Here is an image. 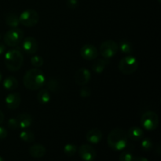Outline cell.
Instances as JSON below:
<instances>
[{
	"instance_id": "cell-1",
	"label": "cell",
	"mask_w": 161,
	"mask_h": 161,
	"mask_svg": "<svg viewBox=\"0 0 161 161\" xmlns=\"http://www.w3.org/2000/svg\"><path fill=\"white\" fill-rule=\"evenodd\" d=\"M46 83L43 72L38 68H33L27 71L23 78V83L25 88L31 91L41 89Z\"/></svg>"
},
{
	"instance_id": "cell-2",
	"label": "cell",
	"mask_w": 161,
	"mask_h": 161,
	"mask_svg": "<svg viewBox=\"0 0 161 161\" xmlns=\"http://www.w3.org/2000/svg\"><path fill=\"white\" fill-rule=\"evenodd\" d=\"M108 146L115 151H122L128 146L127 132L122 128H115L109 132L107 137Z\"/></svg>"
},
{
	"instance_id": "cell-3",
	"label": "cell",
	"mask_w": 161,
	"mask_h": 161,
	"mask_svg": "<svg viewBox=\"0 0 161 161\" xmlns=\"http://www.w3.org/2000/svg\"><path fill=\"white\" fill-rule=\"evenodd\" d=\"M4 63L6 69L10 72H17L21 69L24 57L18 49H12L5 53Z\"/></svg>"
},
{
	"instance_id": "cell-4",
	"label": "cell",
	"mask_w": 161,
	"mask_h": 161,
	"mask_svg": "<svg viewBox=\"0 0 161 161\" xmlns=\"http://www.w3.org/2000/svg\"><path fill=\"white\" fill-rule=\"evenodd\" d=\"M119 70L124 75H131L135 73L138 68V62L136 58L132 55H127L121 58L118 64Z\"/></svg>"
},
{
	"instance_id": "cell-5",
	"label": "cell",
	"mask_w": 161,
	"mask_h": 161,
	"mask_svg": "<svg viewBox=\"0 0 161 161\" xmlns=\"http://www.w3.org/2000/svg\"><path fill=\"white\" fill-rule=\"evenodd\" d=\"M140 124L142 126L144 130H148V131L155 130L160 124L158 115L153 111L145 112L141 116Z\"/></svg>"
},
{
	"instance_id": "cell-6",
	"label": "cell",
	"mask_w": 161,
	"mask_h": 161,
	"mask_svg": "<svg viewBox=\"0 0 161 161\" xmlns=\"http://www.w3.org/2000/svg\"><path fill=\"white\" fill-rule=\"evenodd\" d=\"M24 39V31L20 28H14L7 31L4 35V42L6 46L10 47H17L22 42Z\"/></svg>"
},
{
	"instance_id": "cell-7",
	"label": "cell",
	"mask_w": 161,
	"mask_h": 161,
	"mask_svg": "<svg viewBox=\"0 0 161 161\" xmlns=\"http://www.w3.org/2000/svg\"><path fill=\"white\" fill-rule=\"evenodd\" d=\"M20 23L27 28L34 27L39 23V15L35 9H28L24 10L19 16Z\"/></svg>"
},
{
	"instance_id": "cell-8",
	"label": "cell",
	"mask_w": 161,
	"mask_h": 161,
	"mask_svg": "<svg viewBox=\"0 0 161 161\" xmlns=\"http://www.w3.org/2000/svg\"><path fill=\"white\" fill-rule=\"evenodd\" d=\"M119 48H118V44L113 39H108L105 40L101 44L100 48H99V52L100 54L104 58H113L117 53Z\"/></svg>"
},
{
	"instance_id": "cell-9",
	"label": "cell",
	"mask_w": 161,
	"mask_h": 161,
	"mask_svg": "<svg viewBox=\"0 0 161 161\" xmlns=\"http://www.w3.org/2000/svg\"><path fill=\"white\" fill-rule=\"evenodd\" d=\"M79 156L83 161H94L95 160L97 153L92 146L83 144L80 146L78 149Z\"/></svg>"
},
{
	"instance_id": "cell-10",
	"label": "cell",
	"mask_w": 161,
	"mask_h": 161,
	"mask_svg": "<svg viewBox=\"0 0 161 161\" xmlns=\"http://www.w3.org/2000/svg\"><path fill=\"white\" fill-rule=\"evenodd\" d=\"M21 47L22 50L27 54L32 55L37 52L38 49H39V43L34 37L28 36V37L23 39L21 42Z\"/></svg>"
},
{
	"instance_id": "cell-11",
	"label": "cell",
	"mask_w": 161,
	"mask_h": 161,
	"mask_svg": "<svg viewBox=\"0 0 161 161\" xmlns=\"http://www.w3.org/2000/svg\"><path fill=\"white\" fill-rule=\"evenodd\" d=\"M91 78V72L86 68H80L74 75V80L78 86H85L89 83Z\"/></svg>"
},
{
	"instance_id": "cell-12",
	"label": "cell",
	"mask_w": 161,
	"mask_h": 161,
	"mask_svg": "<svg viewBox=\"0 0 161 161\" xmlns=\"http://www.w3.org/2000/svg\"><path fill=\"white\" fill-rule=\"evenodd\" d=\"M80 56L86 61H94L98 56V50L92 44H86L80 49Z\"/></svg>"
},
{
	"instance_id": "cell-13",
	"label": "cell",
	"mask_w": 161,
	"mask_h": 161,
	"mask_svg": "<svg viewBox=\"0 0 161 161\" xmlns=\"http://www.w3.org/2000/svg\"><path fill=\"white\" fill-rule=\"evenodd\" d=\"M6 105L9 109L15 110L19 108L21 103V97L19 93H10L5 99Z\"/></svg>"
},
{
	"instance_id": "cell-14",
	"label": "cell",
	"mask_w": 161,
	"mask_h": 161,
	"mask_svg": "<svg viewBox=\"0 0 161 161\" xmlns=\"http://www.w3.org/2000/svg\"><path fill=\"white\" fill-rule=\"evenodd\" d=\"M86 141L91 144H97L102 139V132L97 128H93L86 134Z\"/></svg>"
},
{
	"instance_id": "cell-15",
	"label": "cell",
	"mask_w": 161,
	"mask_h": 161,
	"mask_svg": "<svg viewBox=\"0 0 161 161\" xmlns=\"http://www.w3.org/2000/svg\"><path fill=\"white\" fill-rule=\"evenodd\" d=\"M46 152H47L46 148L42 145L39 144V143H36V144L32 145L31 146H30L29 149H28V153L31 155V157L36 159L43 157L45 156Z\"/></svg>"
},
{
	"instance_id": "cell-16",
	"label": "cell",
	"mask_w": 161,
	"mask_h": 161,
	"mask_svg": "<svg viewBox=\"0 0 161 161\" xmlns=\"http://www.w3.org/2000/svg\"><path fill=\"white\" fill-rule=\"evenodd\" d=\"M17 120L18 123L19 128L27 129L32 124L33 118L31 115L28 113H21L17 116Z\"/></svg>"
},
{
	"instance_id": "cell-17",
	"label": "cell",
	"mask_w": 161,
	"mask_h": 161,
	"mask_svg": "<svg viewBox=\"0 0 161 161\" xmlns=\"http://www.w3.org/2000/svg\"><path fill=\"white\" fill-rule=\"evenodd\" d=\"M127 135L128 138L132 141H139L144 137V131L143 129L138 127H131L127 130Z\"/></svg>"
},
{
	"instance_id": "cell-18",
	"label": "cell",
	"mask_w": 161,
	"mask_h": 161,
	"mask_svg": "<svg viewBox=\"0 0 161 161\" xmlns=\"http://www.w3.org/2000/svg\"><path fill=\"white\" fill-rule=\"evenodd\" d=\"M108 64H109V60L107 59V58L97 59L95 61H94V63L92 64V70L95 73L100 74L103 72V71L108 65Z\"/></svg>"
},
{
	"instance_id": "cell-19",
	"label": "cell",
	"mask_w": 161,
	"mask_h": 161,
	"mask_svg": "<svg viewBox=\"0 0 161 161\" xmlns=\"http://www.w3.org/2000/svg\"><path fill=\"white\" fill-rule=\"evenodd\" d=\"M5 21H6V25L12 28H17L20 24L19 16H17L16 14H14V13H9V14H6V17H5Z\"/></svg>"
},
{
	"instance_id": "cell-20",
	"label": "cell",
	"mask_w": 161,
	"mask_h": 161,
	"mask_svg": "<svg viewBox=\"0 0 161 161\" xmlns=\"http://www.w3.org/2000/svg\"><path fill=\"white\" fill-rule=\"evenodd\" d=\"M3 87L8 91H14L18 86V81L14 76H9L3 80Z\"/></svg>"
},
{
	"instance_id": "cell-21",
	"label": "cell",
	"mask_w": 161,
	"mask_h": 161,
	"mask_svg": "<svg viewBox=\"0 0 161 161\" xmlns=\"http://www.w3.org/2000/svg\"><path fill=\"white\" fill-rule=\"evenodd\" d=\"M37 101L41 105H47L50 101V93L47 89H42L37 94Z\"/></svg>"
},
{
	"instance_id": "cell-22",
	"label": "cell",
	"mask_w": 161,
	"mask_h": 161,
	"mask_svg": "<svg viewBox=\"0 0 161 161\" xmlns=\"http://www.w3.org/2000/svg\"><path fill=\"white\" fill-rule=\"evenodd\" d=\"M118 48L123 53L127 55L130 54L132 53V50H133L131 42L128 40H126V39L119 41V44H118Z\"/></svg>"
},
{
	"instance_id": "cell-23",
	"label": "cell",
	"mask_w": 161,
	"mask_h": 161,
	"mask_svg": "<svg viewBox=\"0 0 161 161\" xmlns=\"http://www.w3.org/2000/svg\"><path fill=\"white\" fill-rule=\"evenodd\" d=\"M60 82L55 78H50L47 83V87L50 92L58 93L60 91Z\"/></svg>"
},
{
	"instance_id": "cell-24",
	"label": "cell",
	"mask_w": 161,
	"mask_h": 161,
	"mask_svg": "<svg viewBox=\"0 0 161 161\" xmlns=\"http://www.w3.org/2000/svg\"><path fill=\"white\" fill-rule=\"evenodd\" d=\"M20 138L25 142L31 143L35 141V135L31 130L23 129L20 133Z\"/></svg>"
},
{
	"instance_id": "cell-25",
	"label": "cell",
	"mask_w": 161,
	"mask_h": 161,
	"mask_svg": "<svg viewBox=\"0 0 161 161\" xmlns=\"http://www.w3.org/2000/svg\"><path fill=\"white\" fill-rule=\"evenodd\" d=\"M77 146L75 145L72 144V143H69V144H66L65 146H64V149H63V151H64V154L68 157H73L77 152Z\"/></svg>"
},
{
	"instance_id": "cell-26",
	"label": "cell",
	"mask_w": 161,
	"mask_h": 161,
	"mask_svg": "<svg viewBox=\"0 0 161 161\" xmlns=\"http://www.w3.org/2000/svg\"><path fill=\"white\" fill-rule=\"evenodd\" d=\"M30 62H31V65L35 68H40L41 66L43 65L44 60L42 57L39 56V55H34L30 59Z\"/></svg>"
},
{
	"instance_id": "cell-27",
	"label": "cell",
	"mask_w": 161,
	"mask_h": 161,
	"mask_svg": "<svg viewBox=\"0 0 161 161\" xmlns=\"http://www.w3.org/2000/svg\"><path fill=\"white\" fill-rule=\"evenodd\" d=\"M152 141L149 138H142V141L141 142V148L144 151H150L153 149Z\"/></svg>"
},
{
	"instance_id": "cell-28",
	"label": "cell",
	"mask_w": 161,
	"mask_h": 161,
	"mask_svg": "<svg viewBox=\"0 0 161 161\" xmlns=\"http://www.w3.org/2000/svg\"><path fill=\"white\" fill-rule=\"evenodd\" d=\"M133 158V155L128 150H124L119 155V161H132Z\"/></svg>"
},
{
	"instance_id": "cell-29",
	"label": "cell",
	"mask_w": 161,
	"mask_h": 161,
	"mask_svg": "<svg viewBox=\"0 0 161 161\" xmlns=\"http://www.w3.org/2000/svg\"><path fill=\"white\" fill-rule=\"evenodd\" d=\"M91 94V91L88 86H82L80 90V96L83 98H86V97H90Z\"/></svg>"
},
{
	"instance_id": "cell-30",
	"label": "cell",
	"mask_w": 161,
	"mask_h": 161,
	"mask_svg": "<svg viewBox=\"0 0 161 161\" xmlns=\"http://www.w3.org/2000/svg\"><path fill=\"white\" fill-rule=\"evenodd\" d=\"M7 125H8V127L13 130L19 129V125H18V123H17V118H14V117L10 118V119L8 120Z\"/></svg>"
},
{
	"instance_id": "cell-31",
	"label": "cell",
	"mask_w": 161,
	"mask_h": 161,
	"mask_svg": "<svg viewBox=\"0 0 161 161\" xmlns=\"http://www.w3.org/2000/svg\"><path fill=\"white\" fill-rule=\"evenodd\" d=\"M78 6V0H67L66 1V6L68 9L73 10Z\"/></svg>"
},
{
	"instance_id": "cell-32",
	"label": "cell",
	"mask_w": 161,
	"mask_h": 161,
	"mask_svg": "<svg viewBox=\"0 0 161 161\" xmlns=\"http://www.w3.org/2000/svg\"><path fill=\"white\" fill-rule=\"evenodd\" d=\"M7 135L8 133L6 129L5 128V127H1V126H0V140L6 138V137H7Z\"/></svg>"
},
{
	"instance_id": "cell-33",
	"label": "cell",
	"mask_w": 161,
	"mask_h": 161,
	"mask_svg": "<svg viewBox=\"0 0 161 161\" xmlns=\"http://www.w3.org/2000/svg\"><path fill=\"white\" fill-rule=\"evenodd\" d=\"M6 45L3 43H0V55H3L6 51Z\"/></svg>"
},
{
	"instance_id": "cell-34",
	"label": "cell",
	"mask_w": 161,
	"mask_h": 161,
	"mask_svg": "<svg viewBox=\"0 0 161 161\" xmlns=\"http://www.w3.org/2000/svg\"><path fill=\"white\" fill-rule=\"evenodd\" d=\"M132 161H149L146 157H137L133 158V160Z\"/></svg>"
},
{
	"instance_id": "cell-35",
	"label": "cell",
	"mask_w": 161,
	"mask_h": 161,
	"mask_svg": "<svg viewBox=\"0 0 161 161\" xmlns=\"http://www.w3.org/2000/svg\"><path fill=\"white\" fill-rule=\"evenodd\" d=\"M4 119H5V116L4 114H3V112L0 110V125H1L2 124H3V122H4Z\"/></svg>"
},
{
	"instance_id": "cell-36",
	"label": "cell",
	"mask_w": 161,
	"mask_h": 161,
	"mask_svg": "<svg viewBox=\"0 0 161 161\" xmlns=\"http://www.w3.org/2000/svg\"><path fill=\"white\" fill-rule=\"evenodd\" d=\"M157 153H158V154H160V145H158V146H157Z\"/></svg>"
},
{
	"instance_id": "cell-37",
	"label": "cell",
	"mask_w": 161,
	"mask_h": 161,
	"mask_svg": "<svg viewBox=\"0 0 161 161\" xmlns=\"http://www.w3.org/2000/svg\"><path fill=\"white\" fill-rule=\"evenodd\" d=\"M0 161H5V160H4V159L3 158V157H0Z\"/></svg>"
},
{
	"instance_id": "cell-38",
	"label": "cell",
	"mask_w": 161,
	"mask_h": 161,
	"mask_svg": "<svg viewBox=\"0 0 161 161\" xmlns=\"http://www.w3.org/2000/svg\"><path fill=\"white\" fill-rule=\"evenodd\" d=\"M1 80H2V75L1 73H0V82H1Z\"/></svg>"
},
{
	"instance_id": "cell-39",
	"label": "cell",
	"mask_w": 161,
	"mask_h": 161,
	"mask_svg": "<svg viewBox=\"0 0 161 161\" xmlns=\"http://www.w3.org/2000/svg\"><path fill=\"white\" fill-rule=\"evenodd\" d=\"M157 1H158V3H161V0H157Z\"/></svg>"
},
{
	"instance_id": "cell-40",
	"label": "cell",
	"mask_w": 161,
	"mask_h": 161,
	"mask_svg": "<svg viewBox=\"0 0 161 161\" xmlns=\"http://www.w3.org/2000/svg\"><path fill=\"white\" fill-rule=\"evenodd\" d=\"M0 39H1V34H0Z\"/></svg>"
}]
</instances>
